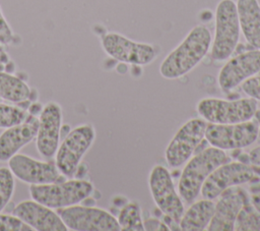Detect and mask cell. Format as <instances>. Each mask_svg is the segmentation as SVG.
<instances>
[{"mask_svg": "<svg viewBox=\"0 0 260 231\" xmlns=\"http://www.w3.org/2000/svg\"><path fill=\"white\" fill-rule=\"evenodd\" d=\"M212 42L207 26L195 25L185 39L161 61L159 73L164 78L177 79L194 69L205 57Z\"/></svg>", "mask_w": 260, "mask_h": 231, "instance_id": "1", "label": "cell"}, {"mask_svg": "<svg viewBox=\"0 0 260 231\" xmlns=\"http://www.w3.org/2000/svg\"><path fill=\"white\" fill-rule=\"evenodd\" d=\"M230 161L222 150L209 147L191 157L185 164L178 182V192L187 204L193 203L200 194L207 177L220 165Z\"/></svg>", "mask_w": 260, "mask_h": 231, "instance_id": "2", "label": "cell"}, {"mask_svg": "<svg viewBox=\"0 0 260 231\" xmlns=\"http://www.w3.org/2000/svg\"><path fill=\"white\" fill-rule=\"evenodd\" d=\"M93 191V185L83 179H70L64 182L30 184L31 199L51 209H62L79 204Z\"/></svg>", "mask_w": 260, "mask_h": 231, "instance_id": "3", "label": "cell"}, {"mask_svg": "<svg viewBox=\"0 0 260 231\" xmlns=\"http://www.w3.org/2000/svg\"><path fill=\"white\" fill-rule=\"evenodd\" d=\"M240 23L236 2L220 0L215 9L214 38L211 42V57L215 61L229 59L240 39Z\"/></svg>", "mask_w": 260, "mask_h": 231, "instance_id": "4", "label": "cell"}, {"mask_svg": "<svg viewBox=\"0 0 260 231\" xmlns=\"http://www.w3.org/2000/svg\"><path fill=\"white\" fill-rule=\"evenodd\" d=\"M257 108V101L250 97L233 101L205 98L197 103L196 111L206 122L234 124L253 119Z\"/></svg>", "mask_w": 260, "mask_h": 231, "instance_id": "5", "label": "cell"}, {"mask_svg": "<svg viewBox=\"0 0 260 231\" xmlns=\"http://www.w3.org/2000/svg\"><path fill=\"white\" fill-rule=\"evenodd\" d=\"M95 138L94 128L89 124L73 128L59 143L55 154V164L61 175L72 177Z\"/></svg>", "mask_w": 260, "mask_h": 231, "instance_id": "6", "label": "cell"}, {"mask_svg": "<svg viewBox=\"0 0 260 231\" xmlns=\"http://www.w3.org/2000/svg\"><path fill=\"white\" fill-rule=\"evenodd\" d=\"M259 125L252 119L234 124L207 122L204 138L211 147L222 151L244 149L257 140Z\"/></svg>", "mask_w": 260, "mask_h": 231, "instance_id": "7", "label": "cell"}, {"mask_svg": "<svg viewBox=\"0 0 260 231\" xmlns=\"http://www.w3.org/2000/svg\"><path fill=\"white\" fill-rule=\"evenodd\" d=\"M148 185L158 210L179 226L185 209L169 170L161 165L153 166L149 173Z\"/></svg>", "mask_w": 260, "mask_h": 231, "instance_id": "8", "label": "cell"}, {"mask_svg": "<svg viewBox=\"0 0 260 231\" xmlns=\"http://www.w3.org/2000/svg\"><path fill=\"white\" fill-rule=\"evenodd\" d=\"M206 125L204 119L193 118L178 129L165 151L166 161L171 168L181 167L193 156L205 137Z\"/></svg>", "mask_w": 260, "mask_h": 231, "instance_id": "9", "label": "cell"}, {"mask_svg": "<svg viewBox=\"0 0 260 231\" xmlns=\"http://www.w3.org/2000/svg\"><path fill=\"white\" fill-rule=\"evenodd\" d=\"M68 230L74 231H120L118 220L109 212L94 207L70 206L58 212Z\"/></svg>", "mask_w": 260, "mask_h": 231, "instance_id": "10", "label": "cell"}, {"mask_svg": "<svg viewBox=\"0 0 260 231\" xmlns=\"http://www.w3.org/2000/svg\"><path fill=\"white\" fill-rule=\"evenodd\" d=\"M102 47L110 57L131 65L150 64L157 56V48L153 45L135 42L118 33L106 34Z\"/></svg>", "mask_w": 260, "mask_h": 231, "instance_id": "11", "label": "cell"}, {"mask_svg": "<svg viewBox=\"0 0 260 231\" xmlns=\"http://www.w3.org/2000/svg\"><path fill=\"white\" fill-rule=\"evenodd\" d=\"M255 178L254 169L246 163L226 162L218 166L203 183L200 195L202 198L215 199L225 189L245 184Z\"/></svg>", "mask_w": 260, "mask_h": 231, "instance_id": "12", "label": "cell"}, {"mask_svg": "<svg viewBox=\"0 0 260 231\" xmlns=\"http://www.w3.org/2000/svg\"><path fill=\"white\" fill-rule=\"evenodd\" d=\"M260 72V49H253L230 58L217 76L219 88L230 92Z\"/></svg>", "mask_w": 260, "mask_h": 231, "instance_id": "13", "label": "cell"}, {"mask_svg": "<svg viewBox=\"0 0 260 231\" xmlns=\"http://www.w3.org/2000/svg\"><path fill=\"white\" fill-rule=\"evenodd\" d=\"M216 198L214 214L207 230L233 231L237 217L250 196L244 188L238 185L225 189Z\"/></svg>", "mask_w": 260, "mask_h": 231, "instance_id": "14", "label": "cell"}, {"mask_svg": "<svg viewBox=\"0 0 260 231\" xmlns=\"http://www.w3.org/2000/svg\"><path fill=\"white\" fill-rule=\"evenodd\" d=\"M8 168L14 177L28 184H47L60 180L61 173L55 163L15 154L8 160Z\"/></svg>", "mask_w": 260, "mask_h": 231, "instance_id": "15", "label": "cell"}, {"mask_svg": "<svg viewBox=\"0 0 260 231\" xmlns=\"http://www.w3.org/2000/svg\"><path fill=\"white\" fill-rule=\"evenodd\" d=\"M62 125V110L55 102L47 103L39 116L36 146L39 154L47 159L55 156L59 146Z\"/></svg>", "mask_w": 260, "mask_h": 231, "instance_id": "16", "label": "cell"}, {"mask_svg": "<svg viewBox=\"0 0 260 231\" xmlns=\"http://www.w3.org/2000/svg\"><path fill=\"white\" fill-rule=\"evenodd\" d=\"M12 214L37 231L68 230L59 214L34 199L20 201L13 209Z\"/></svg>", "mask_w": 260, "mask_h": 231, "instance_id": "17", "label": "cell"}, {"mask_svg": "<svg viewBox=\"0 0 260 231\" xmlns=\"http://www.w3.org/2000/svg\"><path fill=\"white\" fill-rule=\"evenodd\" d=\"M39 128V118L28 115L21 123L5 128L0 134V163L8 160L24 146L36 138Z\"/></svg>", "mask_w": 260, "mask_h": 231, "instance_id": "18", "label": "cell"}, {"mask_svg": "<svg viewBox=\"0 0 260 231\" xmlns=\"http://www.w3.org/2000/svg\"><path fill=\"white\" fill-rule=\"evenodd\" d=\"M238 19L247 43L260 49V4L258 0H237Z\"/></svg>", "mask_w": 260, "mask_h": 231, "instance_id": "19", "label": "cell"}, {"mask_svg": "<svg viewBox=\"0 0 260 231\" xmlns=\"http://www.w3.org/2000/svg\"><path fill=\"white\" fill-rule=\"evenodd\" d=\"M214 206L212 199L207 198L193 203L188 210L184 211L179 222V229L183 231L206 230L213 217Z\"/></svg>", "mask_w": 260, "mask_h": 231, "instance_id": "20", "label": "cell"}, {"mask_svg": "<svg viewBox=\"0 0 260 231\" xmlns=\"http://www.w3.org/2000/svg\"><path fill=\"white\" fill-rule=\"evenodd\" d=\"M30 97V89L26 82L7 72L0 71V99L19 103Z\"/></svg>", "mask_w": 260, "mask_h": 231, "instance_id": "21", "label": "cell"}, {"mask_svg": "<svg viewBox=\"0 0 260 231\" xmlns=\"http://www.w3.org/2000/svg\"><path fill=\"white\" fill-rule=\"evenodd\" d=\"M118 223L122 231H143V219L140 207L137 203H128L125 205L119 215Z\"/></svg>", "mask_w": 260, "mask_h": 231, "instance_id": "22", "label": "cell"}, {"mask_svg": "<svg viewBox=\"0 0 260 231\" xmlns=\"http://www.w3.org/2000/svg\"><path fill=\"white\" fill-rule=\"evenodd\" d=\"M234 230L236 231H259L260 230V213L253 207L250 199L240 211Z\"/></svg>", "mask_w": 260, "mask_h": 231, "instance_id": "23", "label": "cell"}, {"mask_svg": "<svg viewBox=\"0 0 260 231\" xmlns=\"http://www.w3.org/2000/svg\"><path fill=\"white\" fill-rule=\"evenodd\" d=\"M29 114L16 106L0 103V128H8L23 122Z\"/></svg>", "mask_w": 260, "mask_h": 231, "instance_id": "24", "label": "cell"}, {"mask_svg": "<svg viewBox=\"0 0 260 231\" xmlns=\"http://www.w3.org/2000/svg\"><path fill=\"white\" fill-rule=\"evenodd\" d=\"M14 192V176L8 167H0V213Z\"/></svg>", "mask_w": 260, "mask_h": 231, "instance_id": "25", "label": "cell"}, {"mask_svg": "<svg viewBox=\"0 0 260 231\" xmlns=\"http://www.w3.org/2000/svg\"><path fill=\"white\" fill-rule=\"evenodd\" d=\"M30 226L12 215L0 214V231H31Z\"/></svg>", "mask_w": 260, "mask_h": 231, "instance_id": "26", "label": "cell"}, {"mask_svg": "<svg viewBox=\"0 0 260 231\" xmlns=\"http://www.w3.org/2000/svg\"><path fill=\"white\" fill-rule=\"evenodd\" d=\"M243 92L250 98L260 101V75H254L241 84Z\"/></svg>", "mask_w": 260, "mask_h": 231, "instance_id": "27", "label": "cell"}, {"mask_svg": "<svg viewBox=\"0 0 260 231\" xmlns=\"http://www.w3.org/2000/svg\"><path fill=\"white\" fill-rule=\"evenodd\" d=\"M13 39H14L13 32L8 21L4 17L0 7V45L2 46L10 45L13 42Z\"/></svg>", "mask_w": 260, "mask_h": 231, "instance_id": "28", "label": "cell"}, {"mask_svg": "<svg viewBox=\"0 0 260 231\" xmlns=\"http://www.w3.org/2000/svg\"><path fill=\"white\" fill-rule=\"evenodd\" d=\"M143 227L146 231H168L170 228L167 224L156 218H147L143 220Z\"/></svg>", "mask_w": 260, "mask_h": 231, "instance_id": "29", "label": "cell"}, {"mask_svg": "<svg viewBox=\"0 0 260 231\" xmlns=\"http://www.w3.org/2000/svg\"><path fill=\"white\" fill-rule=\"evenodd\" d=\"M249 162L257 167H260V146L252 149L248 155Z\"/></svg>", "mask_w": 260, "mask_h": 231, "instance_id": "30", "label": "cell"}, {"mask_svg": "<svg viewBox=\"0 0 260 231\" xmlns=\"http://www.w3.org/2000/svg\"><path fill=\"white\" fill-rule=\"evenodd\" d=\"M250 201L253 205V207L260 213V192L252 194L250 196Z\"/></svg>", "mask_w": 260, "mask_h": 231, "instance_id": "31", "label": "cell"}, {"mask_svg": "<svg viewBox=\"0 0 260 231\" xmlns=\"http://www.w3.org/2000/svg\"><path fill=\"white\" fill-rule=\"evenodd\" d=\"M257 139H259V141H260V125H259V130H258V138Z\"/></svg>", "mask_w": 260, "mask_h": 231, "instance_id": "32", "label": "cell"}, {"mask_svg": "<svg viewBox=\"0 0 260 231\" xmlns=\"http://www.w3.org/2000/svg\"><path fill=\"white\" fill-rule=\"evenodd\" d=\"M2 51H3V46H2V45H0V54L2 53Z\"/></svg>", "mask_w": 260, "mask_h": 231, "instance_id": "33", "label": "cell"}]
</instances>
